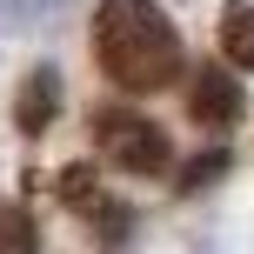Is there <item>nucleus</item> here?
Listing matches in <instances>:
<instances>
[{"label":"nucleus","mask_w":254,"mask_h":254,"mask_svg":"<svg viewBox=\"0 0 254 254\" xmlns=\"http://www.w3.org/2000/svg\"><path fill=\"white\" fill-rule=\"evenodd\" d=\"M54 114H61V74L54 67H34L20 80V94H13V121H20V134H47Z\"/></svg>","instance_id":"obj_4"},{"label":"nucleus","mask_w":254,"mask_h":254,"mask_svg":"<svg viewBox=\"0 0 254 254\" xmlns=\"http://www.w3.org/2000/svg\"><path fill=\"white\" fill-rule=\"evenodd\" d=\"M94 154L121 174H167V134L147 114H127V107L94 114Z\"/></svg>","instance_id":"obj_2"},{"label":"nucleus","mask_w":254,"mask_h":254,"mask_svg":"<svg viewBox=\"0 0 254 254\" xmlns=\"http://www.w3.org/2000/svg\"><path fill=\"white\" fill-rule=\"evenodd\" d=\"M241 107H248V94H241V80H234L228 67H201V74H194V107L188 114L201 127H234Z\"/></svg>","instance_id":"obj_3"},{"label":"nucleus","mask_w":254,"mask_h":254,"mask_svg":"<svg viewBox=\"0 0 254 254\" xmlns=\"http://www.w3.org/2000/svg\"><path fill=\"white\" fill-rule=\"evenodd\" d=\"M221 167H228V154H221V147H207V154H201V161H194V167H188V174H181V188H201V181H214V174H221Z\"/></svg>","instance_id":"obj_9"},{"label":"nucleus","mask_w":254,"mask_h":254,"mask_svg":"<svg viewBox=\"0 0 254 254\" xmlns=\"http://www.w3.org/2000/svg\"><path fill=\"white\" fill-rule=\"evenodd\" d=\"M221 54L254 74V7L248 0H228V7H221Z\"/></svg>","instance_id":"obj_5"},{"label":"nucleus","mask_w":254,"mask_h":254,"mask_svg":"<svg viewBox=\"0 0 254 254\" xmlns=\"http://www.w3.org/2000/svg\"><path fill=\"white\" fill-rule=\"evenodd\" d=\"M94 61L121 94H161L181 80V34L154 0H101L94 7Z\"/></svg>","instance_id":"obj_1"},{"label":"nucleus","mask_w":254,"mask_h":254,"mask_svg":"<svg viewBox=\"0 0 254 254\" xmlns=\"http://www.w3.org/2000/svg\"><path fill=\"white\" fill-rule=\"evenodd\" d=\"M54 188H61V201L74 207V214H87V207L101 201V188H94V174H87V167H67V174L54 181Z\"/></svg>","instance_id":"obj_8"},{"label":"nucleus","mask_w":254,"mask_h":254,"mask_svg":"<svg viewBox=\"0 0 254 254\" xmlns=\"http://www.w3.org/2000/svg\"><path fill=\"white\" fill-rule=\"evenodd\" d=\"M87 221H94V234H101V241H107V248H114V241H121V234H127V228H134V214H127V207H121V201H107V194H101V201H94V207H87Z\"/></svg>","instance_id":"obj_7"},{"label":"nucleus","mask_w":254,"mask_h":254,"mask_svg":"<svg viewBox=\"0 0 254 254\" xmlns=\"http://www.w3.org/2000/svg\"><path fill=\"white\" fill-rule=\"evenodd\" d=\"M0 254H34V221L13 201H0Z\"/></svg>","instance_id":"obj_6"}]
</instances>
